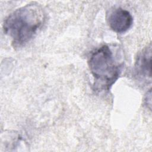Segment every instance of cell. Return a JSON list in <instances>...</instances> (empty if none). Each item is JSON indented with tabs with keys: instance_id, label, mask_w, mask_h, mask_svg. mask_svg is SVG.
Returning a JSON list of instances; mask_svg holds the SVG:
<instances>
[{
	"instance_id": "1",
	"label": "cell",
	"mask_w": 152,
	"mask_h": 152,
	"mask_svg": "<svg viewBox=\"0 0 152 152\" xmlns=\"http://www.w3.org/2000/svg\"><path fill=\"white\" fill-rule=\"evenodd\" d=\"M45 20V13L37 4H30L21 7L4 21V32L12 39L15 47L28 43L36 34Z\"/></svg>"
},
{
	"instance_id": "2",
	"label": "cell",
	"mask_w": 152,
	"mask_h": 152,
	"mask_svg": "<svg viewBox=\"0 0 152 152\" xmlns=\"http://www.w3.org/2000/svg\"><path fill=\"white\" fill-rule=\"evenodd\" d=\"M88 63L94 77V90L98 92L109 91L122 72V64L108 45H103L93 52Z\"/></svg>"
},
{
	"instance_id": "3",
	"label": "cell",
	"mask_w": 152,
	"mask_h": 152,
	"mask_svg": "<svg viewBox=\"0 0 152 152\" xmlns=\"http://www.w3.org/2000/svg\"><path fill=\"white\" fill-rule=\"evenodd\" d=\"M107 22L113 31L118 33H124L132 27L133 17L128 11L117 8L110 12Z\"/></svg>"
},
{
	"instance_id": "4",
	"label": "cell",
	"mask_w": 152,
	"mask_h": 152,
	"mask_svg": "<svg viewBox=\"0 0 152 152\" xmlns=\"http://www.w3.org/2000/svg\"><path fill=\"white\" fill-rule=\"evenodd\" d=\"M151 45L150 43L139 53L135 64V71L138 77L151 80Z\"/></svg>"
},
{
	"instance_id": "5",
	"label": "cell",
	"mask_w": 152,
	"mask_h": 152,
	"mask_svg": "<svg viewBox=\"0 0 152 152\" xmlns=\"http://www.w3.org/2000/svg\"><path fill=\"white\" fill-rule=\"evenodd\" d=\"M151 89L149 90V91L147 92V94L145 96L144 100V104L148 107L149 106V109L151 110Z\"/></svg>"
}]
</instances>
